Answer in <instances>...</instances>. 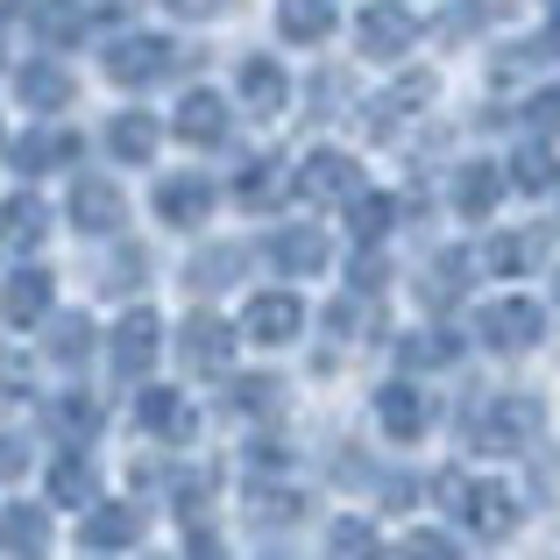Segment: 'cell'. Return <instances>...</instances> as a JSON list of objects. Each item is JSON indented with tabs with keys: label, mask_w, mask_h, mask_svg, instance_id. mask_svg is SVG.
<instances>
[{
	"label": "cell",
	"mask_w": 560,
	"mask_h": 560,
	"mask_svg": "<svg viewBox=\"0 0 560 560\" xmlns=\"http://www.w3.org/2000/svg\"><path fill=\"white\" fill-rule=\"evenodd\" d=\"M355 43H362V57L390 65V57H405L411 43H419V14H411L405 0H376V8L355 14Z\"/></svg>",
	"instance_id": "1"
},
{
	"label": "cell",
	"mask_w": 560,
	"mask_h": 560,
	"mask_svg": "<svg viewBox=\"0 0 560 560\" xmlns=\"http://www.w3.org/2000/svg\"><path fill=\"white\" fill-rule=\"evenodd\" d=\"M171 65H178V50H171L164 36H114L107 50H100V71H107L114 85H150V79H164Z\"/></svg>",
	"instance_id": "2"
},
{
	"label": "cell",
	"mask_w": 560,
	"mask_h": 560,
	"mask_svg": "<svg viewBox=\"0 0 560 560\" xmlns=\"http://www.w3.org/2000/svg\"><path fill=\"white\" fill-rule=\"evenodd\" d=\"M178 355H185V370L220 376V370H228V355H234V327L220 313H191L185 327H178Z\"/></svg>",
	"instance_id": "3"
},
{
	"label": "cell",
	"mask_w": 560,
	"mask_h": 560,
	"mask_svg": "<svg viewBox=\"0 0 560 560\" xmlns=\"http://www.w3.org/2000/svg\"><path fill=\"white\" fill-rule=\"evenodd\" d=\"M121 220H128L121 185H107V178H79L71 185V228L79 234H121Z\"/></svg>",
	"instance_id": "4"
},
{
	"label": "cell",
	"mask_w": 560,
	"mask_h": 560,
	"mask_svg": "<svg viewBox=\"0 0 560 560\" xmlns=\"http://www.w3.org/2000/svg\"><path fill=\"white\" fill-rule=\"evenodd\" d=\"M299 327H305V305L291 299V291H262V299H248V313H242V334L262 341V348H284Z\"/></svg>",
	"instance_id": "5"
},
{
	"label": "cell",
	"mask_w": 560,
	"mask_h": 560,
	"mask_svg": "<svg viewBox=\"0 0 560 560\" xmlns=\"http://www.w3.org/2000/svg\"><path fill=\"white\" fill-rule=\"evenodd\" d=\"M50 270H36V262H28V270H14L8 284H0V319H8V327H36V319H50Z\"/></svg>",
	"instance_id": "6"
},
{
	"label": "cell",
	"mask_w": 560,
	"mask_h": 560,
	"mask_svg": "<svg viewBox=\"0 0 560 560\" xmlns=\"http://www.w3.org/2000/svg\"><path fill=\"white\" fill-rule=\"evenodd\" d=\"M355 185H362V171H355V156H341V150H313L305 156V171H299V191L305 199H355Z\"/></svg>",
	"instance_id": "7"
},
{
	"label": "cell",
	"mask_w": 560,
	"mask_h": 560,
	"mask_svg": "<svg viewBox=\"0 0 560 560\" xmlns=\"http://www.w3.org/2000/svg\"><path fill=\"white\" fill-rule=\"evenodd\" d=\"M8 156H14V171H22V178H43V171H57V164H71V156H79V142L65 136V128H28V136H14L8 142Z\"/></svg>",
	"instance_id": "8"
},
{
	"label": "cell",
	"mask_w": 560,
	"mask_h": 560,
	"mask_svg": "<svg viewBox=\"0 0 560 560\" xmlns=\"http://www.w3.org/2000/svg\"><path fill=\"white\" fill-rule=\"evenodd\" d=\"M156 348H164V327H156V313H142V305H136V313L114 327V370H121V376H142L156 362Z\"/></svg>",
	"instance_id": "9"
},
{
	"label": "cell",
	"mask_w": 560,
	"mask_h": 560,
	"mask_svg": "<svg viewBox=\"0 0 560 560\" xmlns=\"http://www.w3.org/2000/svg\"><path fill=\"white\" fill-rule=\"evenodd\" d=\"M0 553H14V560L50 553V511L43 504H0Z\"/></svg>",
	"instance_id": "10"
},
{
	"label": "cell",
	"mask_w": 560,
	"mask_h": 560,
	"mask_svg": "<svg viewBox=\"0 0 560 560\" xmlns=\"http://www.w3.org/2000/svg\"><path fill=\"white\" fill-rule=\"evenodd\" d=\"M14 93H22V107H36V114H57V107H71V71L57 65V57H36V65H22V79H14Z\"/></svg>",
	"instance_id": "11"
},
{
	"label": "cell",
	"mask_w": 560,
	"mask_h": 560,
	"mask_svg": "<svg viewBox=\"0 0 560 560\" xmlns=\"http://www.w3.org/2000/svg\"><path fill=\"white\" fill-rule=\"evenodd\" d=\"M228 121H234L228 100L206 93V85H199V93H185V100H178V114H171V128H178L185 142H228Z\"/></svg>",
	"instance_id": "12"
},
{
	"label": "cell",
	"mask_w": 560,
	"mask_h": 560,
	"mask_svg": "<svg viewBox=\"0 0 560 560\" xmlns=\"http://www.w3.org/2000/svg\"><path fill=\"white\" fill-rule=\"evenodd\" d=\"M156 142H164V128H156V114H142V107H128V114H114V121H107L114 164H150Z\"/></svg>",
	"instance_id": "13"
},
{
	"label": "cell",
	"mask_w": 560,
	"mask_h": 560,
	"mask_svg": "<svg viewBox=\"0 0 560 560\" xmlns=\"http://www.w3.org/2000/svg\"><path fill=\"white\" fill-rule=\"evenodd\" d=\"M206 213H213V185L206 178H164L156 185V220L164 228H199Z\"/></svg>",
	"instance_id": "14"
},
{
	"label": "cell",
	"mask_w": 560,
	"mask_h": 560,
	"mask_svg": "<svg viewBox=\"0 0 560 560\" xmlns=\"http://www.w3.org/2000/svg\"><path fill=\"white\" fill-rule=\"evenodd\" d=\"M425 100H433V71H411V79H397L383 100H370V114H362V121H370V136H390V128L405 121V114H419Z\"/></svg>",
	"instance_id": "15"
},
{
	"label": "cell",
	"mask_w": 560,
	"mask_h": 560,
	"mask_svg": "<svg viewBox=\"0 0 560 560\" xmlns=\"http://www.w3.org/2000/svg\"><path fill=\"white\" fill-rule=\"evenodd\" d=\"M234 85H242V107H248V114H277V107H291V79H284V65H277V57H248Z\"/></svg>",
	"instance_id": "16"
},
{
	"label": "cell",
	"mask_w": 560,
	"mask_h": 560,
	"mask_svg": "<svg viewBox=\"0 0 560 560\" xmlns=\"http://www.w3.org/2000/svg\"><path fill=\"white\" fill-rule=\"evenodd\" d=\"M79 539L93 553H121V547H136V539H142V511L136 504H100L93 518L79 525Z\"/></svg>",
	"instance_id": "17"
},
{
	"label": "cell",
	"mask_w": 560,
	"mask_h": 560,
	"mask_svg": "<svg viewBox=\"0 0 560 560\" xmlns=\"http://www.w3.org/2000/svg\"><path fill=\"white\" fill-rule=\"evenodd\" d=\"M341 8L334 0H277V36L284 43H327Z\"/></svg>",
	"instance_id": "18"
},
{
	"label": "cell",
	"mask_w": 560,
	"mask_h": 560,
	"mask_svg": "<svg viewBox=\"0 0 560 560\" xmlns=\"http://www.w3.org/2000/svg\"><path fill=\"white\" fill-rule=\"evenodd\" d=\"M482 341L490 348H533L539 341V305H525V299L490 305V313H482Z\"/></svg>",
	"instance_id": "19"
},
{
	"label": "cell",
	"mask_w": 560,
	"mask_h": 560,
	"mask_svg": "<svg viewBox=\"0 0 560 560\" xmlns=\"http://www.w3.org/2000/svg\"><path fill=\"white\" fill-rule=\"evenodd\" d=\"M43 234H50V206H43L36 191H14V199H0V242H8V248H36Z\"/></svg>",
	"instance_id": "20"
},
{
	"label": "cell",
	"mask_w": 560,
	"mask_h": 560,
	"mask_svg": "<svg viewBox=\"0 0 560 560\" xmlns=\"http://www.w3.org/2000/svg\"><path fill=\"white\" fill-rule=\"evenodd\" d=\"M270 262L284 277H313L319 262H327V234L319 228H284V234H270Z\"/></svg>",
	"instance_id": "21"
},
{
	"label": "cell",
	"mask_w": 560,
	"mask_h": 560,
	"mask_svg": "<svg viewBox=\"0 0 560 560\" xmlns=\"http://www.w3.org/2000/svg\"><path fill=\"white\" fill-rule=\"evenodd\" d=\"M43 348H50V362H65V370H79L85 355H93V319L85 313H57V319H43Z\"/></svg>",
	"instance_id": "22"
},
{
	"label": "cell",
	"mask_w": 560,
	"mask_h": 560,
	"mask_svg": "<svg viewBox=\"0 0 560 560\" xmlns=\"http://www.w3.org/2000/svg\"><path fill=\"white\" fill-rule=\"evenodd\" d=\"M85 14H93L85 0H36V8H28V22H36V36L57 50V43H79L85 36Z\"/></svg>",
	"instance_id": "23"
},
{
	"label": "cell",
	"mask_w": 560,
	"mask_h": 560,
	"mask_svg": "<svg viewBox=\"0 0 560 560\" xmlns=\"http://www.w3.org/2000/svg\"><path fill=\"white\" fill-rule=\"evenodd\" d=\"M497 199H504V171H497V164H462V178H454V206H462L468 220H482Z\"/></svg>",
	"instance_id": "24"
},
{
	"label": "cell",
	"mask_w": 560,
	"mask_h": 560,
	"mask_svg": "<svg viewBox=\"0 0 560 560\" xmlns=\"http://www.w3.org/2000/svg\"><path fill=\"white\" fill-rule=\"evenodd\" d=\"M50 433H65L71 447H85V440L100 433V405L85 390H65V397H50Z\"/></svg>",
	"instance_id": "25"
},
{
	"label": "cell",
	"mask_w": 560,
	"mask_h": 560,
	"mask_svg": "<svg viewBox=\"0 0 560 560\" xmlns=\"http://www.w3.org/2000/svg\"><path fill=\"white\" fill-rule=\"evenodd\" d=\"M142 425L156 440H191V405L178 390H142Z\"/></svg>",
	"instance_id": "26"
},
{
	"label": "cell",
	"mask_w": 560,
	"mask_h": 560,
	"mask_svg": "<svg viewBox=\"0 0 560 560\" xmlns=\"http://www.w3.org/2000/svg\"><path fill=\"white\" fill-rule=\"evenodd\" d=\"M50 504H93V462L85 454H57L50 462Z\"/></svg>",
	"instance_id": "27"
},
{
	"label": "cell",
	"mask_w": 560,
	"mask_h": 560,
	"mask_svg": "<svg viewBox=\"0 0 560 560\" xmlns=\"http://www.w3.org/2000/svg\"><path fill=\"white\" fill-rule=\"evenodd\" d=\"M277 191H284V171H277V156H248V171L234 178V199H242V206H270Z\"/></svg>",
	"instance_id": "28"
},
{
	"label": "cell",
	"mask_w": 560,
	"mask_h": 560,
	"mask_svg": "<svg viewBox=\"0 0 560 560\" xmlns=\"http://www.w3.org/2000/svg\"><path fill=\"white\" fill-rule=\"evenodd\" d=\"M383 425H390L397 440H411L425 425V405H419V390H405V383H390V390H383Z\"/></svg>",
	"instance_id": "29"
},
{
	"label": "cell",
	"mask_w": 560,
	"mask_h": 560,
	"mask_svg": "<svg viewBox=\"0 0 560 560\" xmlns=\"http://www.w3.org/2000/svg\"><path fill=\"white\" fill-rule=\"evenodd\" d=\"M28 390H36V362L22 348H0V405H22Z\"/></svg>",
	"instance_id": "30"
},
{
	"label": "cell",
	"mask_w": 560,
	"mask_h": 560,
	"mask_svg": "<svg viewBox=\"0 0 560 560\" xmlns=\"http://www.w3.org/2000/svg\"><path fill=\"white\" fill-rule=\"evenodd\" d=\"M511 178H518L525 191H547V185H553V156L533 142V150H518V156H511Z\"/></svg>",
	"instance_id": "31"
},
{
	"label": "cell",
	"mask_w": 560,
	"mask_h": 560,
	"mask_svg": "<svg viewBox=\"0 0 560 560\" xmlns=\"http://www.w3.org/2000/svg\"><path fill=\"white\" fill-rule=\"evenodd\" d=\"M234 270H242V248H206V256L191 262V284H199V291L206 284H228Z\"/></svg>",
	"instance_id": "32"
},
{
	"label": "cell",
	"mask_w": 560,
	"mask_h": 560,
	"mask_svg": "<svg viewBox=\"0 0 560 560\" xmlns=\"http://www.w3.org/2000/svg\"><path fill=\"white\" fill-rule=\"evenodd\" d=\"M390 220H397V199H355V234L362 242H383Z\"/></svg>",
	"instance_id": "33"
},
{
	"label": "cell",
	"mask_w": 560,
	"mask_h": 560,
	"mask_svg": "<svg viewBox=\"0 0 560 560\" xmlns=\"http://www.w3.org/2000/svg\"><path fill=\"white\" fill-rule=\"evenodd\" d=\"M334 560H376V539L362 533V525H341V533H334Z\"/></svg>",
	"instance_id": "34"
},
{
	"label": "cell",
	"mask_w": 560,
	"mask_h": 560,
	"mask_svg": "<svg viewBox=\"0 0 560 560\" xmlns=\"http://www.w3.org/2000/svg\"><path fill=\"white\" fill-rule=\"evenodd\" d=\"M525 121H533L539 136H553V128H560V85H547V93H533V107H525Z\"/></svg>",
	"instance_id": "35"
},
{
	"label": "cell",
	"mask_w": 560,
	"mask_h": 560,
	"mask_svg": "<svg viewBox=\"0 0 560 560\" xmlns=\"http://www.w3.org/2000/svg\"><path fill=\"white\" fill-rule=\"evenodd\" d=\"M462 270H468V262H462V256H440V262H433V284H425V291H433V299H454V291H462V284H468V277H462Z\"/></svg>",
	"instance_id": "36"
},
{
	"label": "cell",
	"mask_w": 560,
	"mask_h": 560,
	"mask_svg": "<svg viewBox=\"0 0 560 560\" xmlns=\"http://www.w3.org/2000/svg\"><path fill=\"white\" fill-rule=\"evenodd\" d=\"M270 397H277L270 376H242V383H234V405H242V411H270Z\"/></svg>",
	"instance_id": "37"
},
{
	"label": "cell",
	"mask_w": 560,
	"mask_h": 560,
	"mask_svg": "<svg viewBox=\"0 0 560 560\" xmlns=\"http://www.w3.org/2000/svg\"><path fill=\"white\" fill-rule=\"evenodd\" d=\"M525 256H533V248H525L518 234H497V242H490V262H497V270H525Z\"/></svg>",
	"instance_id": "38"
},
{
	"label": "cell",
	"mask_w": 560,
	"mask_h": 560,
	"mask_svg": "<svg viewBox=\"0 0 560 560\" xmlns=\"http://www.w3.org/2000/svg\"><path fill=\"white\" fill-rule=\"evenodd\" d=\"M22 468H28V447H22L14 433H0V482H14Z\"/></svg>",
	"instance_id": "39"
},
{
	"label": "cell",
	"mask_w": 560,
	"mask_h": 560,
	"mask_svg": "<svg viewBox=\"0 0 560 560\" xmlns=\"http://www.w3.org/2000/svg\"><path fill=\"white\" fill-rule=\"evenodd\" d=\"M468 28H482V8H447L440 14V36H468Z\"/></svg>",
	"instance_id": "40"
},
{
	"label": "cell",
	"mask_w": 560,
	"mask_h": 560,
	"mask_svg": "<svg viewBox=\"0 0 560 560\" xmlns=\"http://www.w3.org/2000/svg\"><path fill=\"white\" fill-rule=\"evenodd\" d=\"M171 14H185V22H206V14H220V0H164Z\"/></svg>",
	"instance_id": "41"
},
{
	"label": "cell",
	"mask_w": 560,
	"mask_h": 560,
	"mask_svg": "<svg viewBox=\"0 0 560 560\" xmlns=\"http://www.w3.org/2000/svg\"><path fill=\"white\" fill-rule=\"evenodd\" d=\"M93 14H107V22H121V14H136V0H85Z\"/></svg>",
	"instance_id": "42"
},
{
	"label": "cell",
	"mask_w": 560,
	"mask_h": 560,
	"mask_svg": "<svg viewBox=\"0 0 560 560\" xmlns=\"http://www.w3.org/2000/svg\"><path fill=\"white\" fill-rule=\"evenodd\" d=\"M411 560H454V553L440 547V539H411Z\"/></svg>",
	"instance_id": "43"
},
{
	"label": "cell",
	"mask_w": 560,
	"mask_h": 560,
	"mask_svg": "<svg viewBox=\"0 0 560 560\" xmlns=\"http://www.w3.org/2000/svg\"><path fill=\"white\" fill-rule=\"evenodd\" d=\"M28 8V0H0V22H8V14H22Z\"/></svg>",
	"instance_id": "44"
}]
</instances>
